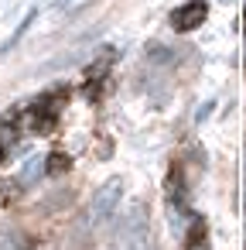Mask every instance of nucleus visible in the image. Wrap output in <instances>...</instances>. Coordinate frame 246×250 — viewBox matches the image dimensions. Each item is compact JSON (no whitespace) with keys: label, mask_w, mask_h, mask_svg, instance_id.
<instances>
[{"label":"nucleus","mask_w":246,"mask_h":250,"mask_svg":"<svg viewBox=\"0 0 246 250\" xmlns=\"http://www.w3.org/2000/svg\"><path fill=\"white\" fill-rule=\"evenodd\" d=\"M35 14H38V11H28V18H24V21L18 24V31H14V35H11V38H7L4 45H0V55H7V52H11V48H14V45H18V42L24 38V31L31 28V21H35Z\"/></svg>","instance_id":"8"},{"label":"nucleus","mask_w":246,"mask_h":250,"mask_svg":"<svg viewBox=\"0 0 246 250\" xmlns=\"http://www.w3.org/2000/svg\"><path fill=\"white\" fill-rule=\"evenodd\" d=\"M205 18H208V4H205V0H191V4H181V7L171 14V28L181 31V35H188V31H195V28H202Z\"/></svg>","instance_id":"2"},{"label":"nucleus","mask_w":246,"mask_h":250,"mask_svg":"<svg viewBox=\"0 0 246 250\" xmlns=\"http://www.w3.org/2000/svg\"><path fill=\"white\" fill-rule=\"evenodd\" d=\"M72 168V158L65 154V151H52V154H45V175H65Z\"/></svg>","instance_id":"4"},{"label":"nucleus","mask_w":246,"mask_h":250,"mask_svg":"<svg viewBox=\"0 0 246 250\" xmlns=\"http://www.w3.org/2000/svg\"><path fill=\"white\" fill-rule=\"evenodd\" d=\"M171 59H174V52H171L168 45H161V42H151V45H147V62H151V65H168Z\"/></svg>","instance_id":"7"},{"label":"nucleus","mask_w":246,"mask_h":250,"mask_svg":"<svg viewBox=\"0 0 246 250\" xmlns=\"http://www.w3.org/2000/svg\"><path fill=\"white\" fill-rule=\"evenodd\" d=\"M205 243H208V226H205V219H195V223L188 226L185 247H205Z\"/></svg>","instance_id":"6"},{"label":"nucleus","mask_w":246,"mask_h":250,"mask_svg":"<svg viewBox=\"0 0 246 250\" xmlns=\"http://www.w3.org/2000/svg\"><path fill=\"white\" fill-rule=\"evenodd\" d=\"M120 195H123V178H110V182L96 192V199H93V209H89L93 223L110 219V216H113V209L120 206Z\"/></svg>","instance_id":"1"},{"label":"nucleus","mask_w":246,"mask_h":250,"mask_svg":"<svg viewBox=\"0 0 246 250\" xmlns=\"http://www.w3.org/2000/svg\"><path fill=\"white\" fill-rule=\"evenodd\" d=\"M21 192H24L21 178H4V182H0V202H4V206H14L21 199Z\"/></svg>","instance_id":"5"},{"label":"nucleus","mask_w":246,"mask_h":250,"mask_svg":"<svg viewBox=\"0 0 246 250\" xmlns=\"http://www.w3.org/2000/svg\"><path fill=\"white\" fill-rule=\"evenodd\" d=\"M7 158V137H0V161Z\"/></svg>","instance_id":"11"},{"label":"nucleus","mask_w":246,"mask_h":250,"mask_svg":"<svg viewBox=\"0 0 246 250\" xmlns=\"http://www.w3.org/2000/svg\"><path fill=\"white\" fill-rule=\"evenodd\" d=\"M243 18H246V14H243Z\"/></svg>","instance_id":"12"},{"label":"nucleus","mask_w":246,"mask_h":250,"mask_svg":"<svg viewBox=\"0 0 246 250\" xmlns=\"http://www.w3.org/2000/svg\"><path fill=\"white\" fill-rule=\"evenodd\" d=\"M41 168H45V158H31L24 168H21V185L28 188V185H35L38 182V175H41Z\"/></svg>","instance_id":"9"},{"label":"nucleus","mask_w":246,"mask_h":250,"mask_svg":"<svg viewBox=\"0 0 246 250\" xmlns=\"http://www.w3.org/2000/svg\"><path fill=\"white\" fill-rule=\"evenodd\" d=\"M168 199H171L174 209H185V206H188V185H185L181 165H171V175H168Z\"/></svg>","instance_id":"3"},{"label":"nucleus","mask_w":246,"mask_h":250,"mask_svg":"<svg viewBox=\"0 0 246 250\" xmlns=\"http://www.w3.org/2000/svg\"><path fill=\"white\" fill-rule=\"evenodd\" d=\"M215 110V100H208V103H202V110H198V117L195 120H208V113Z\"/></svg>","instance_id":"10"}]
</instances>
